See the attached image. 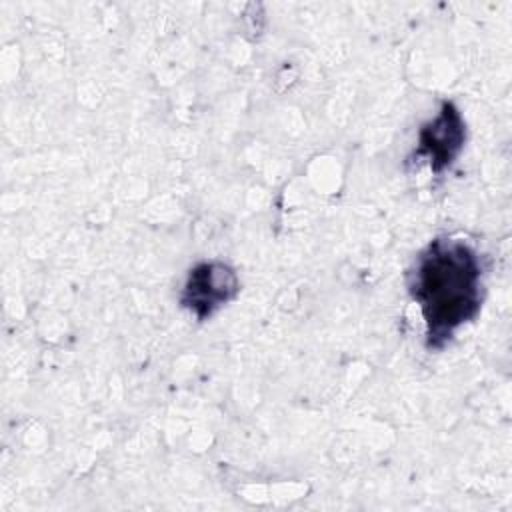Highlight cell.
<instances>
[{
	"mask_svg": "<svg viewBox=\"0 0 512 512\" xmlns=\"http://www.w3.org/2000/svg\"><path fill=\"white\" fill-rule=\"evenodd\" d=\"M408 292L426 326V346L442 348L482 306V262L460 238H434L408 272Z\"/></svg>",
	"mask_w": 512,
	"mask_h": 512,
	"instance_id": "6da1fadb",
	"label": "cell"
},
{
	"mask_svg": "<svg viewBox=\"0 0 512 512\" xmlns=\"http://www.w3.org/2000/svg\"><path fill=\"white\" fill-rule=\"evenodd\" d=\"M240 290L234 268L220 260L196 264L184 282L180 304L198 320H206L226 302H230Z\"/></svg>",
	"mask_w": 512,
	"mask_h": 512,
	"instance_id": "7a4b0ae2",
	"label": "cell"
},
{
	"mask_svg": "<svg viewBox=\"0 0 512 512\" xmlns=\"http://www.w3.org/2000/svg\"><path fill=\"white\" fill-rule=\"evenodd\" d=\"M466 140V126L458 108L444 100L438 114L418 132V158H426L432 172L446 170L460 154Z\"/></svg>",
	"mask_w": 512,
	"mask_h": 512,
	"instance_id": "3957f363",
	"label": "cell"
}]
</instances>
